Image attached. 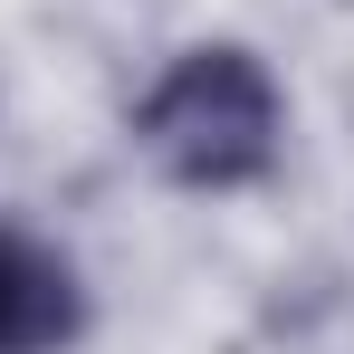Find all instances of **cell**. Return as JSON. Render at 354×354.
Listing matches in <instances>:
<instances>
[{"label":"cell","instance_id":"obj_1","mask_svg":"<svg viewBox=\"0 0 354 354\" xmlns=\"http://www.w3.org/2000/svg\"><path fill=\"white\" fill-rule=\"evenodd\" d=\"M124 144L163 192H192V201L268 192L288 163V77L249 39H192L134 86Z\"/></svg>","mask_w":354,"mask_h":354},{"label":"cell","instance_id":"obj_2","mask_svg":"<svg viewBox=\"0 0 354 354\" xmlns=\"http://www.w3.org/2000/svg\"><path fill=\"white\" fill-rule=\"evenodd\" d=\"M96 326V288L77 249L29 221H0V354H77Z\"/></svg>","mask_w":354,"mask_h":354}]
</instances>
